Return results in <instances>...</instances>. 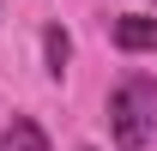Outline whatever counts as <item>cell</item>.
<instances>
[{
  "instance_id": "cell-4",
  "label": "cell",
  "mask_w": 157,
  "mask_h": 151,
  "mask_svg": "<svg viewBox=\"0 0 157 151\" xmlns=\"http://www.w3.org/2000/svg\"><path fill=\"white\" fill-rule=\"evenodd\" d=\"M42 55H48V79H67V60H73V37H67L60 24H48V30H42Z\"/></svg>"
},
{
  "instance_id": "cell-5",
  "label": "cell",
  "mask_w": 157,
  "mask_h": 151,
  "mask_svg": "<svg viewBox=\"0 0 157 151\" xmlns=\"http://www.w3.org/2000/svg\"><path fill=\"white\" fill-rule=\"evenodd\" d=\"M78 151H91V145H78Z\"/></svg>"
},
{
  "instance_id": "cell-2",
  "label": "cell",
  "mask_w": 157,
  "mask_h": 151,
  "mask_svg": "<svg viewBox=\"0 0 157 151\" xmlns=\"http://www.w3.org/2000/svg\"><path fill=\"white\" fill-rule=\"evenodd\" d=\"M109 37H115V48H127V55H151V48H157V18L121 12V18L109 24Z\"/></svg>"
},
{
  "instance_id": "cell-3",
  "label": "cell",
  "mask_w": 157,
  "mask_h": 151,
  "mask_svg": "<svg viewBox=\"0 0 157 151\" xmlns=\"http://www.w3.org/2000/svg\"><path fill=\"white\" fill-rule=\"evenodd\" d=\"M0 151H48V133H42L30 115H12V127L0 133Z\"/></svg>"
},
{
  "instance_id": "cell-1",
  "label": "cell",
  "mask_w": 157,
  "mask_h": 151,
  "mask_svg": "<svg viewBox=\"0 0 157 151\" xmlns=\"http://www.w3.org/2000/svg\"><path fill=\"white\" fill-rule=\"evenodd\" d=\"M109 133H115L121 151H145L157 139V79L133 73V79L115 85V97H109Z\"/></svg>"
}]
</instances>
